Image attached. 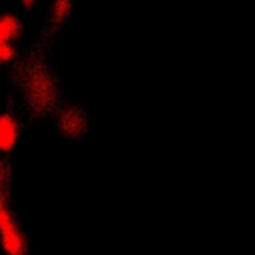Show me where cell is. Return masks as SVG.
<instances>
[{
    "label": "cell",
    "mask_w": 255,
    "mask_h": 255,
    "mask_svg": "<svg viewBox=\"0 0 255 255\" xmlns=\"http://www.w3.org/2000/svg\"><path fill=\"white\" fill-rule=\"evenodd\" d=\"M70 0H56L54 2V8H52V16H54V20H58V22H62V20H66L68 18V14H70Z\"/></svg>",
    "instance_id": "obj_5"
},
{
    "label": "cell",
    "mask_w": 255,
    "mask_h": 255,
    "mask_svg": "<svg viewBox=\"0 0 255 255\" xmlns=\"http://www.w3.org/2000/svg\"><path fill=\"white\" fill-rule=\"evenodd\" d=\"M20 34V22L12 14L0 16V42H12Z\"/></svg>",
    "instance_id": "obj_3"
},
{
    "label": "cell",
    "mask_w": 255,
    "mask_h": 255,
    "mask_svg": "<svg viewBox=\"0 0 255 255\" xmlns=\"http://www.w3.org/2000/svg\"><path fill=\"white\" fill-rule=\"evenodd\" d=\"M22 4H24V8H30L34 4V0H22Z\"/></svg>",
    "instance_id": "obj_7"
},
{
    "label": "cell",
    "mask_w": 255,
    "mask_h": 255,
    "mask_svg": "<svg viewBox=\"0 0 255 255\" xmlns=\"http://www.w3.org/2000/svg\"><path fill=\"white\" fill-rule=\"evenodd\" d=\"M14 229H18V227H16V221H14L12 213L8 211V207H0V235L10 233Z\"/></svg>",
    "instance_id": "obj_4"
},
{
    "label": "cell",
    "mask_w": 255,
    "mask_h": 255,
    "mask_svg": "<svg viewBox=\"0 0 255 255\" xmlns=\"http://www.w3.org/2000/svg\"><path fill=\"white\" fill-rule=\"evenodd\" d=\"M0 52H2V42H0ZM0 64H2V56H0Z\"/></svg>",
    "instance_id": "obj_10"
},
{
    "label": "cell",
    "mask_w": 255,
    "mask_h": 255,
    "mask_svg": "<svg viewBox=\"0 0 255 255\" xmlns=\"http://www.w3.org/2000/svg\"><path fill=\"white\" fill-rule=\"evenodd\" d=\"M2 181H4V167H2V163H0V185H2Z\"/></svg>",
    "instance_id": "obj_9"
},
{
    "label": "cell",
    "mask_w": 255,
    "mask_h": 255,
    "mask_svg": "<svg viewBox=\"0 0 255 255\" xmlns=\"http://www.w3.org/2000/svg\"><path fill=\"white\" fill-rule=\"evenodd\" d=\"M0 56H2V64H6V62H10L12 58H16V50L12 48L10 42H2V52H0Z\"/></svg>",
    "instance_id": "obj_6"
},
{
    "label": "cell",
    "mask_w": 255,
    "mask_h": 255,
    "mask_svg": "<svg viewBox=\"0 0 255 255\" xmlns=\"http://www.w3.org/2000/svg\"><path fill=\"white\" fill-rule=\"evenodd\" d=\"M18 122L12 114H0V153H10L18 141Z\"/></svg>",
    "instance_id": "obj_1"
},
{
    "label": "cell",
    "mask_w": 255,
    "mask_h": 255,
    "mask_svg": "<svg viewBox=\"0 0 255 255\" xmlns=\"http://www.w3.org/2000/svg\"><path fill=\"white\" fill-rule=\"evenodd\" d=\"M0 207H6V199H4V195H2V191H0Z\"/></svg>",
    "instance_id": "obj_8"
},
{
    "label": "cell",
    "mask_w": 255,
    "mask_h": 255,
    "mask_svg": "<svg viewBox=\"0 0 255 255\" xmlns=\"http://www.w3.org/2000/svg\"><path fill=\"white\" fill-rule=\"evenodd\" d=\"M0 247L6 255H26V251H28L26 237L22 235L20 229H14L10 233H2L0 235Z\"/></svg>",
    "instance_id": "obj_2"
}]
</instances>
